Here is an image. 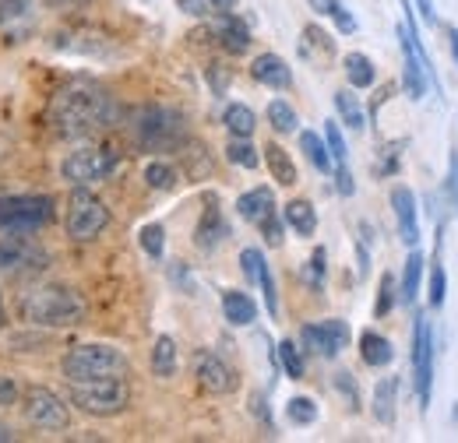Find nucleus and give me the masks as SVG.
Here are the masks:
<instances>
[{"label": "nucleus", "instance_id": "nucleus-45", "mask_svg": "<svg viewBox=\"0 0 458 443\" xmlns=\"http://www.w3.org/2000/svg\"><path fill=\"white\" fill-rule=\"evenodd\" d=\"M307 4H310V11H318V14H325V18H335V14L343 11L339 0H307Z\"/></svg>", "mask_w": 458, "mask_h": 443}, {"label": "nucleus", "instance_id": "nucleus-25", "mask_svg": "<svg viewBox=\"0 0 458 443\" xmlns=\"http://www.w3.org/2000/svg\"><path fill=\"white\" fill-rule=\"evenodd\" d=\"M345 78H349V85L352 88H370L374 81H377V67H374V60L363 54H349L345 56Z\"/></svg>", "mask_w": 458, "mask_h": 443}, {"label": "nucleus", "instance_id": "nucleus-17", "mask_svg": "<svg viewBox=\"0 0 458 443\" xmlns=\"http://www.w3.org/2000/svg\"><path fill=\"white\" fill-rule=\"evenodd\" d=\"M236 212H240V219L261 225V222L268 219V215H276V194H272L268 187H254V190L240 194V201H236Z\"/></svg>", "mask_w": 458, "mask_h": 443}, {"label": "nucleus", "instance_id": "nucleus-27", "mask_svg": "<svg viewBox=\"0 0 458 443\" xmlns=\"http://www.w3.org/2000/svg\"><path fill=\"white\" fill-rule=\"evenodd\" d=\"M420 278H423V254L412 247L409 261H405V272H402L399 285V299L402 303H416V292H420Z\"/></svg>", "mask_w": 458, "mask_h": 443}, {"label": "nucleus", "instance_id": "nucleus-14", "mask_svg": "<svg viewBox=\"0 0 458 443\" xmlns=\"http://www.w3.org/2000/svg\"><path fill=\"white\" fill-rule=\"evenodd\" d=\"M194 377L208 394H229L236 388V373L229 370L226 359H219L216 352H198L194 355Z\"/></svg>", "mask_w": 458, "mask_h": 443}, {"label": "nucleus", "instance_id": "nucleus-55", "mask_svg": "<svg viewBox=\"0 0 458 443\" xmlns=\"http://www.w3.org/2000/svg\"><path fill=\"white\" fill-rule=\"evenodd\" d=\"M11 440H14V433H11V430L0 422V443H11Z\"/></svg>", "mask_w": 458, "mask_h": 443}, {"label": "nucleus", "instance_id": "nucleus-18", "mask_svg": "<svg viewBox=\"0 0 458 443\" xmlns=\"http://www.w3.org/2000/svg\"><path fill=\"white\" fill-rule=\"evenodd\" d=\"M223 313H226V321L233 328H247V324L258 321V303L240 288H226L223 292Z\"/></svg>", "mask_w": 458, "mask_h": 443}, {"label": "nucleus", "instance_id": "nucleus-31", "mask_svg": "<svg viewBox=\"0 0 458 443\" xmlns=\"http://www.w3.org/2000/svg\"><path fill=\"white\" fill-rule=\"evenodd\" d=\"M223 123H226V130L233 134V138H250L258 120H254L250 106H243V103H233V106H226V113H223Z\"/></svg>", "mask_w": 458, "mask_h": 443}, {"label": "nucleus", "instance_id": "nucleus-1", "mask_svg": "<svg viewBox=\"0 0 458 443\" xmlns=\"http://www.w3.org/2000/svg\"><path fill=\"white\" fill-rule=\"evenodd\" d=\"M116 120L114 96L92 81H71L64 85L50 103V123L60 138H89L96 130H106Z\"/></svg>", "mask_w": 458, "mask_h": 443}, {"label": "nucleus", "instance_id": "nucleus-6", "mask_svg": "<svg viewBox=\"0 0 458 443\" xmlns=\"http://www.w3.org/2000/svg\"><path fill=\"white\" fill-rule=\"evenodd\" d=\"M134 138L152 148V152H166L173 145L183 141V116L170 106H141L134 113V123H131Z\"/></svg>", "mask_w": 458, "mask_h": 443}, {"label": "nucleus", "instance_id": "nucleus-11", "mask_svg": "<svg viewBox=\"0 0 458 443\" xmlns=\"http://www.w3.org/2000/svg\"><path fill=\"white\" fill-rule=\"evenodd\" d=\"M21 415L29 426L36 430H50V433H60L71 426V412L67 405L60 401L50 388H29L25 397H21Z\"/></svg>", "mask_w": 458, "mask_h": 443}, {"label": "nucleus", "instance_id": "nucleus-29", "mask_svg": "<svg viewBox=\"0 0 458 443\" xmlns=\"http://www.w3.org/2000/svg\"><path fill=\"white\" fill-rule=\"evenodd\" d=\"M223 236H226V222L219 215V208H208V212L201 215V222H198V247H201V250H212Z\"/></svg>", "mask_w": 458, "mask_h": 443}, {"label": "nucleus", "instance_id": "nucleus-15", "mask_svg": "<svg viewBox=\"0 0 458 443\" xmlns=\"http://www.w3.org/2000/svg\"><path fill=\"white\" fill-rule=\"evenodd\" d=\"M392 208H395V219H399V236L405 247H416L420 243V219H416V197L409 187H395L392 190Z\"/></svg>", "mask_w": 458, "mask_h": 443}, {"label": "nucleus", "instance_id": "nucleus-50", "mask_svg": "<svg viewBox=\"0 0 458 443\" xmlns=\"http://www.w3.org/2000/svg\"><path fill=\"white\" fill-rule=\"evenodd\" d=\"M420 14H423L427 25H434V21H437V14H434V0H420Z\"/></svg>", "mask_w": 458, "mask_h": 443}, {"label": "nucleus", "instance_id": "nucleus-13", "mask_svg": "<svg viewBox=\"0 0 458 443\" xmlns=\"http://www.w3.org/2000/svg\"><path fill=\"white\" fill-rule=\"evenodd\" d=\"M300 341L307 352L321 355V359H335L343 348H349V324L345 321H321V324H307L300 331Z\"/></svg>", "mask_w": 458, "mask_h": 443}, {"label": "nucleus", "instance_id": "nucleus-37", "mask_svg": "<svg viewBox=\"0 0 458 443\" xmlns=\"http://www.w3.org/2000/svg\"><path fill=\"white\" fill-rule=\"evenodd\" d=\"M145 183L152 190H170L173 183H176V169L170 163H148L145 166Z\"/></svg>", "mask_w": 458, "mask_h": 443}, {"label": "nucleus", "instance_id": "nucleus-32", "mask_svg": "<svg viewBox=\"0 0 458 443\" xmlns=\"http://www.w3.org/2000/svg\"><path fill=\"white\" fill-rule=\"evenodd\" d=\"M226 159L233 166H243V169H258V163H261V155L250 145V138H233L226 145Z\"/></svg>", "mask_w": 458, "mask_h": 443}, {"label": "nucleus", "instance_id": "nucleus-5", "mask_svg": "<svg viewBox=\"0 0 458 443\" xmlns=\"http://www.w3.org/2000/svg\"><path fill=\"white\" fill-rule=\"evenodd\" d=\"M405 7V25L399 29V39H402V81H405V92L409 99H423L427 96V85H437L434 78V67H430V56L423 54V43H420V32H416V18H412V7L409 0H402Z\"/></svg>", "mask_w": 458, "mask_h": 443}, {"label": "nucleus", "instance_id": "nucleus-36", "mask_svg": "<svg viewBox=\"0 0 458 443\" xmlns=\"http://www.w3.org/2000/svg\"><path fill=\"white\" fill-rule=\"evenodd\" d=\"M286 415L293 426H310L318 419V405H314V397H293L286 405Z\"/></svg>", "mask_w": 458, "mask_h": 443}, {"label": "nucleus", "instance_id": "nucleus-40", "mask_svg": "<svg viewBox=\"0 0 458 443\" xmlns=\"http://www.w3.org/2000/svg\"><path fill=\"white\" fill-rule=\"evenodd\" d=\"M303 278H307V285H310L314 292L325 285V250H321V247L310 254V261H307V272H303Z\"/></svg>", "mask_w": 458, "mask_h": 443}, {"label": "nucleus", "instance_id": "nucleus-20", "mask_svg": "<svg viewBox=\"0 0 458 443\" xmlns=\"http://www.w3.org/2000/svg\"><path fill=\"white\" fill-rule=\"evenodd\" d=\"M360 355H363L367 366H388L395 359V348H392V341L385 334L363 331L360 334Z\"/></svg>", "mask_w": 458, "mask_h": 443}, {"label": "nucleus", "instance_id": "nucleus-49", "mask_svg": "<svg viewBox=\"0 0 458 443\" xmlns=\"http://www.w3.org/2000/svg\"><path fill=\"white\" fill-rule=\"evenodd\" d=\"M335 25H339V32H345V36H349V32H356V18H352L345 7L335 14Z\"/></svg>", "mask_w": 458, "mask_h": 443}, {"label": "nucleus", "instance_id": "nucleus-3", "mask_svg": "<svg viewBox=\"0 0 458 443\" xmlns=\"http://www.w3.org/2000/svg\"><path fill=\"white\" fill-rule=\"evenodd\" d=\"M67 380H96V377H127L131 363L114 345H74L60 363Z\"/></svg>", "mask_w": 458, "mask_h": 443}, {"label": "nucleus", "instance_id": "nucleus-51", "mask_svg": "<svg viewBox=\"0 0 458 443\" xmlns=\"http://www.w3.org/2000/svg\"><path fill=\"white\" fill-rule=\"evenodd\" d=\"M0 11H4V14H7V11L18 14V11H25V0H0Z\"/></svg>", "mask_w": 458, "mask_h": 443}, {"label": "nucleus", "instance_id": "nucleus-54", "mask_svg": "<svg viewBox=\"0 0 458 443\" xmlns=\"http://www.w3.org/2000/svg\"><path fill=\"white\" fill-rule=\"evenodd\" d=\"M50 4H60V7H81V4H89V0H50Z\"/></svg>", "mask_w": 458, "mask_h": 443}, {"label": "nucleus", "instance_id": "nucleus-47", "mask_svg": "<svg viewBox=\"0 0 458 443\" xmlns=\"http://www.w3.org/2000/svg\"><path fill=\"white\" fill-rule=\"evenodd\" d=\"M176 7H180V11H187V14H194V18L208 14V0H176Z\"/></svg>", "mask_w": 458, "mask_h": 443}, {"label": "nucleus", "instance_id": "nucleus-48", "mask_svg": "<svg viewBox=\"0 0 458 443\" xmlns=\"http://www.w3.org/2000/svg\"><path fill=\"white\" fill-rule=\"evenodd\" d=\"M448 194L458 208V152H452V169H448Z\"/></svg>", "mask_w": 458, "mask_h": 443}, {"label": "nucleus", "instance_id": "nucleus-46", "mask_svg": "<svg viewBox=\"0 0 458 443\" xmlns=\"http://www.w3.org/2000/svg\"><path fill=\"white\" fill-rule=\"evenodd\" d=\"M18 401V384L11 377H0V405H14Z\"/></svg>", "mask_w": 458, "mask_h": 443}, {"label": "nucleus", "instance_id": "nucleus-52", "mask_svg": "<svg viewBox=\"0 0 458 443\" xmlns=\"http://www.w3.org/2000/svg\"><path fill=\"white\" fill-rule=\"evenodd\" d=\"M448 43H452V56H455L458 63V29H448Z\"/></svg>", "mask_w": 458, "mask_h": 443}, {"label": "nucleus", "instance_id": "nucleus-56", "mask_svg": "<svg viewBox=\"0 0 458 443\" xmlns=\"http://www.w3.org/2000/svg\"><path fill=\"white\" fill-rule=\"evenodd\" d=\"M0 328H4V303H0Z\"/></svg>", "mask_w": 458, "mask_h": 443}, {"label": "nucleus", "instance_id": "nucleus-41", "mask_svg": "<svg viewBox=\"0 0 458 443\" xmlns=\"http://www.w3.org/2000/svg\"><path fill=\"white\" fill-rule=\"evenodd\" d=\"M395 299H399V296H395V278L385 275L381 278V292H377V306H374V313L385 317V313L395 306Z\"/></svg>", "mask_w": 458, "mask_h": 443}, {"label": "nucleus", "instance_id": "nucleus-38", "mask_svg": "<svg viewBox=\"0 0 458 443\" xmlns=\"http://www.w3.org/2000/svg\"><path fill=\"white\" fill-rule=\"evenodd\" d=\"M325 145H328L335 166H345V159H349V152H345V138H343V130H339V123H332V120L325 123Z\"/></svg>", "mask_w": 458, "mask_h": 443}, {"label": "nucleus", "instance_id": "nucleus-10", "mask_svg": "<svg viewBox=\"0 0 458 443\" xmlns=\"http://www.w3.org/2000/svg\"><path fill=\"white\" fill-rule=\"evenodd\" d=\"M50 219V197H0V232H39Z\"/></svg>", "mask_w": 458, "mask_h": 443}, {"label": "nucleus", "instance_id": "nucleus-28", "mask_svg": "<svg viewBox=\"0 0 458 443\" xmlns=\"http://www.w3.org/2000/svg\"><path fill=\"white\" fill-rule=\"evenodd\" d=\"M441 243H445V225L437 229V254H434V272H430V306L434 310H441L445 296H448V275H445V264H441Z\"/></svg>", "mask_w": 458, "mask_h": 443}, {"label": "nucleus", "instance_id": "nucleus-21", "mask_svg": "<svg viewBox=\"0 0 458 443\" xmlns=\"http://www.w3.org/2000/svg\"><path fill=\"white\" fill-rule=\"evenodd\" d=\"M283 219L300 236H314L318 232V212H314L310 201H289L286 208H283Z\"/></svg>", "mask_w": 458, "mask_h": 443}, {"label": "nucleus", "instance_id": "nucleus-9", "mask_svg": "<svg viewBox=\"0 0 458 443\" xmlns=\"http://www.w3.org/2000/svg\"><path fill=\"white\" fill-rule=\"evenodd\" d=\"M434 331L427 313H416L412 321V384H416V401L427 412L430 405V388H434Z\"/></svg>", "mask_w": 458, "mask_h": 443}, {"label": "nucleus", "instance_id": "nucleus-44", "mask_svg": "<svg viewBox=\"0 0 458 443\" xmlns=\"http://www.w3.org/2000/svg\"><path fill=\"white\" fill-rule=\"evenodd\" d=\"M335 187H339V194H352L356 190V183H352V172H349V166H335Z\"/></svg>", "mask_w": 458, "mask_h": 443}, {"label": "nucleus", "instance_id": "nucleus-23", "mask_svg": "<svg viewBox=\"0 0 458 443\" xmlns=\"http://www.w3.org/2000/svg\"><path fill=\"white\" fill-rule=\"evenodd\" d=\"M395 390H399V380L395 377H385L377 388H374V419L392 426L395 422Z\"/></svg>", "mask_w": 458, "mask_h": 443}, {"label": "nucleus", "instance_id": "nucleus-8", "mask_svg": "<svg viewBox=\"0 0 458 443\" xmlns=\"http://www.w3.org/2000/svg\"><path fill=\"white\" fill-rule=\"evenodd\" d=\"M47 268V250L32 232H0V275H32Z\"/></svg>", "mask_w": 458, "mask_h": 443}, {"label": "nucleus", "instance_id": "nucleus-19", "mask_svg": "<svg viewBox=\"0 0 458 443\" xmlns=\"http://www.w3.org/2000/svg\"><path fill=\"white\" fill-rule=\"evenodd\" d=\"M216 36H219V43L226 46L229 54H247L250 50V29L240 21V18H233V14H219V21H216Z\"/></svg>", "mask_w": 458, "mask_h": 443}, {"label": "nucleus", "instance_id": "nucleus-26", "mask_svg": "<svg viewBox=\"0 0 458 443\" xmlns=\"http://www.w3.org/2000/svg\"><path fill=\"white\" fill-rule=\"evenodd\" d=\"M300 148H303L307 163L318 169V172H332V152H328V145L321 141V134L303 130V134H300Z\"/></svg>", "mask_w": 458, "mask_h": 443}, {"label": "nucleus", "instance_id": "nucleus-22", "mask_svg": "<svg viewBox=\"0 0 458 443\" xmlns=\"http://www.w3.org/2000/svg\"><path fill=\"white\" fill-rule=\"evenodd\" d=\"M265 163H268V172H272V180H276L279 187H293V183H296V166H293L286 148H279L276 141L265 145Z\"/></svg>", "mask_w": 458, "mask_h": 443}, {"label": "nucleus", "instance_id": "nucleus-12", "mask_svg": "<svg viewBox=\"0 0 458 443\" xmlns=\"http://www.w3.org/2000/svg\"><path fill=\"white\" fill-rule=\"evenodd\" d=\"M116 169V155L110 148H78L71 152L64 163H60V176L74 187H89V183H99L106 180Z\"/></svg>", "mask_w": 458, "mask_h": 443}, {"label": "nucleus", "instance_id": "nucleus-42", "mask_svg": "<svg viewBox=\"0 0 458 443\" xmlns=\"http://www.w3.org/2000/svg\"><path fill=\"white\" fill-rule=\"evenodd\" d=\"M261 288H265V306H268V313L276 317L279 313V292H276V278L268 272V264H265V272H261V281H258Z\"/></svg>", "mask_w": 458, "mask_h": 443}, {"label": "nucleus", "instance_id": "nucleus-7", "mask_svg": "<svg viewBox=\"0 0 458 443\" xmlns=\"http://www.w3.org/2000/svg\"><path fill=\"white\" fill-rule=\"evenodd\" d=\"M106 225H110V212H106V205H103L92 190L78 187V190L71 194V201H67V215H64V229H67V236H71L74 243H89V239H96Z\"/></svg>", "mask_w": 458, "mask_h": 443}, {"label": "nucleus", "instance_id": "nucleus-39", "mask_svg": "<svg viewBox=\"0 0 458 443\" xmlns=\"http://www.w3.org/2000/svg\"><path fill=\"white\" fill-rule=\"evenodd\" d=\"M240 272L247 275V281H261V272H265V254H261V250H254V247H247V250L240 254Z\"/></svg>", "mask_w": 458, "mask_h": 443}, {"label": "nucleus", "instance_id": "nucleus-2", "mask_svg": "<svg viewBox=\"0 0 458 443\" xmlns=\"http://www.w3.org/2000/svg\"><path fill=\"white\" fill-rule=\"evenodd\" d=\"M21 317L36 328H74L85 321V299L67 285H39L21 299Z\"/></svg>", "mask_w": 458, "mask_h": 443}, {"label": "nucleus", "instance_id": "nucleus-4", "mask_svg": "<svg viewBox=\"0 0 458 443\" xmlns=\"http://www.w3.org/2000/svg\"><path fill=\"white\" fill-rule=\"evenodd\" d=\"M71 405H78L85 415H120L131 405V388L123 377H96V380H67Z\"/></svg>", "mask_w": 458, "mask_h": 443}, {"label": "nucleus", "instance_id": "nucleus-33", "mask_svg": "<svg viewBox=\"0 0 458 443\" xmlns=\"http://www.w3.org/2000/svg\"><path fill=\"white\" fill-rule=\"evenodd\" d=\"M268 123H272V130H279V134H293V130H296V110L289 106L286 99H272V103H268Z\"/></svg>", "mask_w": 458, "mask_h": 443}, {"label": "nucleus", "instance_id": "nucleus-34", "mask_svg": "<svg viewBox=\"0 0 458 443\" xmlns=\"http://www.w3.org/2000/svg\"><path fill=\"white\" fill-rule=\"evenodd\" d=\"M138 239H141V250H145L152 261H159V257H163V250H166V229H163L159 222L145 225V229L138 232Z\"/></svg>", "mask_w": 458, "mask_h": 443}, {"label": "nucleus", "instance_id": "nucleus-35", "mask_svg": "<svg viewBox=\"0 0 458 443\" xmlns=\"http://www.w3.org/2000/svg\"><path fill=\"white\" fill-rule=\"evenodd\" d=\"M276 355H279V366L286 370V377H293V380H300V377H303V355H300V348H296L289 338L286 341H279Z\"/></svg>", "mask_w": 458, "mask_h": 443}, {"label": "nucleus", "instance_id": "nucleus-43", "mask_svg": "<svg viewBox=\"0 0 458 443\" xmlns=\"http://www.w3.org/2000/svg\"><path fill=\"white\" fill-rule=\"evenodd\" d=\"M261 232H265V239H268L272 247H279V243H283V222L276 219V215H268V219L261 222Z\"/></svg>", "mask_w": 458, "mask_h": 443}, {"label": "nucleus", "instance_id": "nucleus-16", "mask_svg": "<svg viewBox=\"0 0 458 443\" xmlns=\"http://www.w3.org/2000/svg\"><path fill=\"white\" fill-rule=\"evenodd\" d=\"M250 74H254V81H261V85H268V88H279V92L293 85V71H289V63L283 60V56H276V54L254 56Z\"/></svg>", "mask_w": 458, "mask_h": 443}, {"label": "nucleus", "instance_id": "nucleus-30", "mask_svg": "<svg viewBox=\"0 0 458 443\" xmlns=\"http://www.w3.org/2000/svg\"><path fill=\"white\" fill-rule=\"evenodd\" d=\"M335 110H339V116H343V123L349 130H363V127H367V113H363L360 99H356L349 88L335 92Z\"/></svg>", "mask_w": 458, "mask_h": 443}, {"label": "nucleus", "instance_id": "nucleus-53", "mask_svg": "<svg viewBox=\"0 0 458 443\" xmlns=\"http://www.w3.org/2000/svg\"><path fill=\"white\" fill-rule=\"evenodd\" d=\"M212 7H219V11H229V7H236V0H208Z\"/></svg>", "mask_w": 458, "mask_h": 443}, {"label": "nucleus", "instance_id": "nucleus-24", "mask_svg": "<svg viewBox=\"0 0 458 443\" xmlns=\"http://www.w3.org/2000/svg\"><path fill=\"white\" fill-rule=\"evenodd\" d=\"M152 373L163 377V380L176 373V341L170 334H159L156 345H152Z\"/></svg>", "mask_w": 458, "mask_h": 443}]
</instances>
